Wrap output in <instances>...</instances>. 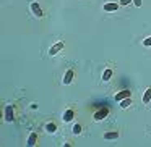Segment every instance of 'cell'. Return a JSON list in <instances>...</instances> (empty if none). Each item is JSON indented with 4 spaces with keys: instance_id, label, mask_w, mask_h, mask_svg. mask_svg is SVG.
Returning <instances> with one entry per match:
<instances>
[{
    "instance_id": "6da1fadb",
    "label": "cell",
    "mask_w": 151,
    "mask_h": 147,
    "mask_svg": "<svg viewBox=\"0 0 151 147\" xmlns=\"http://www.w3.org/2000/svg\"><path fill=\"white\" fill-rule=\"evenodd\" d=\"M31 11H33L34 16H37V18L44 16V10L41 8V5L37 4V2H31Z\"/></svg>"
},
{
    "instance_id": "7a4b0ae2",
    "label": "cell",
    "mask_w": 151,
    "mask_h": 147,
    "mask_svg": "<svg viewBox=\"0 0 151 147\" xmlns=\"http://www.w3.org/2000/svg\"><path fill=\"white\" fill-rule=\"evenodd\" d=\"M107 115H109V110L104 107V108H101V110H98V111H96V113H94V116H93V118H94L96 121H101V120H104V118L107 116Z\"/></svg>"
},
{
    "instance_id": "3957f363",
    "label": "cell",
    "mask_w": 151,
    "mask_h": 147,
    "mask_svg": "<svg viewBox=\"0 0 151 147\" xmlns=\"http://www.w3.org/2000/svg\"><path fill=\"white\" fill-rule=\"evenodd\" d=\"M13 105H7L5 107V121H8V123H12L13 121Z\"/></svg>"
},
{
    "instance_id": "277c9868",
    "label": "cell",
    "mask_w": 151,
    "mask_h": 147,
    "mask_svg": "<svg viewBox=\"0 0 151 147\" xmlns=\"http://www.w3.org/2000/svg\"><path fill=\"white\" fill-rule=\"evenodd\" d=\"M62 49H63V42H57V44H54V45L50 47V50H49V55H50V57L57 55V53H59Z\"/></svg>"
},
{
    "instance_id": "5b68a950",
    "label": "cell",
    "mask_w": 151,
    "mask_h": 147,
    "mask_svg": "<svg viewBox=\"0 0 151 147\" xmlns=\"http://www.w3.org/2000/svg\"><path fill=\"white\" fill-rule=\"evenodd\" d=\"M132 95V92L130 91H120V92H117V94H115V100L117 102H120V100H124V99H127V97H130Z\"/></svg>"
},
{
    "instance_id": "8992f818",
    "label": "cell",
    "mask_w": 151,
    "mask_h": 147,
    "mask_svg": "<svg viewBox=\"0 0 151 147\" xmlns=\"http://www.w3.org/2000/svg\"><path fill=\"white\" fill-rule=\"evenodd\" d=\"M26 144H28L29 147H31V146H36V144H37V134H36V133H31L29 137H28V142H26Z\"/></svg>"
},
{
    "instance_id": "52a82bcc",
    "label": "cell",
    "mask_w": 151,
    "mask_h": 147,
    "mask_svg": "<svg viewBox=\"0 0 151 147\" xmlns=\"http://www.w3.org/2000/svg\"><path fill=\"white\" fill-rule=\"evenodd\" d=\"M102 8H104V11H115L119 10V4H106Z\"/></svg>"
},
{
    "instance_id": "ba28073f",
    "label": "cell",
    "mask_w": 151,
    "mask_h": 147,
    "mask_svg": "<svg viewBox=\"0 0 151 147\" xmlns=\"http://www.w3.org/2000/svg\"><path fill=\"white\" fill-rule=\"evenodd\" d=\"M72 81H73V71L68 70V71L65 73V78H63V84H70Z\"/></svg>"
},
{
    "instance_id": "9c48e42d",
    "label": "cell",
    "mask_w": 151,
    "mask_h": 147,
    "mask_svg": "<svg viewBox=\"0 0 151 147\" xmlns=\"http://www.w3.org/2000/svg\"><path fill=\"white\" fill-rule=\"evenodd\" d=\"M73 116H75V113H73V110H67L65 113H63V121H65V123H68L70 120H73Z\"/></svg>"
},
{
    "instance_id": "30bf717a",
    "label": "cell",
    "mask_w": 151,
    "mask_h": 147,
    "mask_svg": "<svg viewBox=\"0 0 151 147\" xmlns=\"http://www.w3.org/2000/svg\"><path fill=\"white\" fill-rule=\"evenodd\" d=\"M151 102V87L148 89V91H145V94H143V104H150Z\"/></svg>"
},
{
    "instance_id": "8fae6325",
    "label": "cell",
    "mask_w": 151,
    "mask_h": 147,
    "mask_svg": "<svg viewBox=\"0 0 151 147\" xmlns=\"http://www.w3.org/2000/svg\"><path fill=\"white\" fill-rule=\"evenodd\" d=\"M111 78H112V70H111V68H107L104 73H102V81H104V82H107Z\"/></svg>"
},
{
    "instance_id": "7c38bea8",
    "label": "cell",
    "mask_w": 151,
    "mask_h": 147,
    "mask_svg": "<svg viewBox=\"0 0 151 147\" xmlns=\"http://www.w3.org/2000/svg\"><path fill=\"white\" fill-rule=\"evenodd\" d=\"M117 137H119V133H117V131H111V133H106L104 134V139H117Z\"/></svg>"
},
{
    "instance_id": "4fadbf2b",
    "label": "cell",
    "mask_w": 151,
    "mask_h": 147,
    "mask_svg": "<svg viewBox=\"0 0 151 147\" xmlns=\"http://www.w3.org/2000/svg\"><path fill=\"white\" fill-rule=\"evenodd\" d=\"M46 131H47V133H50V134H54L57 131V126L54 123H47L46 124Z\"/></svg>"
},
{
    "instance_id": "5bb4252c",
    "label": "cell",
    "mask_w": 151,
    "mask_h": 147,
    "mask_svg": "<svg viewBox=\"0 0 151 147\" xmlns=\"http://www.w3.org/2000/svg\"><path fill=\"white\" fill-rule=\"evenodd\" d=\"M130 105H132V99H130V97L120 100V108H127V107H130Z\"/></svg>"
},
{
    "instance_id": "9a60e30c",
    "label": "cell",
    "mask_w": 151,
    "mask_h": 147,
    "mask_svg": "<svg viewBox=\"0 0 151 147\" xmlns=\"http://www.w3.org/2000/svg\"><path fill=\"white\" fill-rule=\"evenodd\" d=\"M73 134H81V126H80V124H75V126H73Z\"/></svg>"
},
{
    "instance_id": "2e32d148",
    "label": "cell",
    "mask_w": 151,
    "mask_h": 147,
    "mask_svg": "<svg viewBox=\"0 0 151 147\" xmlns=\"http://www.w3.org/2000/svg\"><path fill=\"white\" fill-rule=\"evenodd\" d=\"M143 45H145V47H151V36L148 37V39L143 40Z\"/></svg>"
},
{
    "instance_id": "e0dca14e",
    "label": "cell",
    "mask_w": 151,
    "mask_h": 147,
    "mask_svg": "<svg viewBox=\"0 0 151 147\" xmlns=\"http://www.w3.org/2000/svg\"><path fill=\"white\" fill-rule=\"evenodd\" d=\"M133 4V0H120V5H130Z\"/></svg>"
},
{
    "instance_id": "ac0fdd59",
    "label": "cell",
    "mask_w": 151,
    "mask_h": 147,
    "mask_svg": "<svg viewBox=\"0 0 151 147\" xmlns=\"http://www.w3.org/2000/svg\"><path fill=\"white\" fill-rule=\"evenodd\" d=\"M135 7H141V0H133Z\"/></svg>"
}]
</instances>
